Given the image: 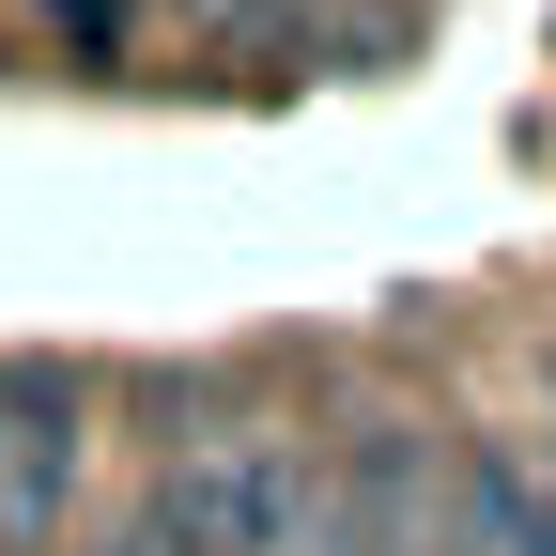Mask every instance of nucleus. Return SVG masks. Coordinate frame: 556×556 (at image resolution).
Segmentation results:
<instances>
[{
  "mask_svg": "<svg viewBox=\"0 0 556 556\" xmlns=\"http://www.w3.org/2000/svg\"><path fill=\"white\" fill-rule=\"evenodd\" d=\"M309 495H325V464L294 433H201L155 464V556H309Z\"/></svg>",
  "mask_w": 556,
  "mask_h": 556,
  "instance_id": "1",
  "label": "nucleus"
},
{
  "mask_svg": "<svg viewBox=\"0 0 556 556\" xmlns=\"http://www.w3.org/2000/svg\"><path fill=\"white\" fill-rule=\"evenodd\" d=\"M31 16L78 47V62H109V47H124V0H31Z\"/></svg>",
  "mask_w": 556,
  "mask_h": 556,
  "instance_id": "5",
  "label": "nucleus"
},
{
  "mask_svg": "<svg viewBox=\"0 0 556 556\" xmlns=\"http://www.w3.org/2000/svg\"><path fill=\"white\" fill-rule=\"evenodd\" d=\"M93 556H155V541H93Z\"/></svg>",
  "mask_w": 556,
  "mask_h": 556,
  "instance_id": "6",
  "label": "nucleus"
},
{
  "mask_svg": "<svg viewBox=\"0 0 556 556\" xmlns=\"http://www.w3.org/2000/svg\"><path fill=\"white\" fill-rule=\"evenodd\" d=\"M78 464H93V387L62 371V356H0V556L62 541Z\"/></svg>",
  "mask_w": 556,
  "mask_h": 556,
  "instance_id": "2",
  "label": "nucleus"
},
{
  "mask_svg": "<svg viewBox=\"0 0 556 556\" xmlns=\"http://www.w3.org/2000/svg\"><path fill=\"white\" fill-rule=\"evenodd\" d=\"M433 433L417 417H371V433H340L325 495H309V556H433Z\"/></svg>",
  "mask_w": 556,
  "mask_h": 556,
  "instance_id": "3",
  "label": "nucleus"
},
{
  "mask_svg": "<svg viewBox=\"0 0 556 556\" xmlns=\"http://www.w3.org/2000/svg\"><path fill=\"white\" fill-rule=\"evenodd\" d=\"M541 479H556V464H541Z\"/></svg>",
  "mask_w": 556,
  "mask_h": 556,
  "instance_id": "7",
  "label": "nucleus"
},
{
  "mask_svg": "<svg viewBox=\"0 0 556 556\" xmlns=\"http://www.w3.org/2000/svg\"><path fill=\"white\" fill-rule=\"evenodd\" d=\"M433 556H556V479H541L526 448H448Z\"/></svg>",
  "mask_w": 556,
  "mask_h": 556,
  "instance_id": "4",
  "label": "nucleus"
}]
</instances>
